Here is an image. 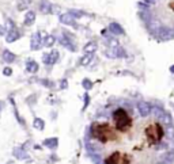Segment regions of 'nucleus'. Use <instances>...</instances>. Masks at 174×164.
I'll return each mask as SVG.
<instances>
[{"label": "nucleus", "mask_w": 174, "mask_h": 164, "mask_svg": "<svg viewBox=\"0 0 174 164\" xmlns=\"http://www.w3.org/2000/svg\"><path fill=\"white\" fill-rule=\"evenodd\" d=\"M26 69H27V72H30V73H35L38 71V64H37L35 61H27Z\"/></svg>", "instance_id": "5"}, {"label": "nucleus", "mask_w": 174, "mask_h": 164, "mask_svg": "<svg viewBox=\"0 0 174 164\" xmlns=\"http://www.w3.org/2000/svg\"><path fill=\"white\" fill-rule=\"evenodd\" d=\"M3 60H4V61H7V63H12V61L15 60V56L12 54L11 52L4 50V52H3Z\"/></svg>", "instance_id": "9"}, {"label": "nucleus", "mask_w": 174, "mask_h": 164, "mask_svg": "<svg viewBox=\"0 0 174 164\" xmlns=\"http://www.w3.org/2000/svg\"><path fill=\"white\" fill-rule=\"evenodd\" d=\"M19 38V33L15 30V28H12V30H10V33H8L7 35V42H12V41L18 39Z\"/></svg>", "instance_id": "6"}, {"label": "nucleus", "mask_w": 174, "mask_h": 164, "mask_svg": "<svg viewBox=\"0 0 174 164\" xmlns=\"http://www.w3.org/2000/svg\"><path fill=\"white\" fill-rule=\"evenodd\" d=\"M55 41L56 39H55V37H53V35H48L46 38L44 39V45H45V46H48V48H51V46H53Z\"/></svg>", "instance_id": "11"}, {"label": "nucleus", "mask_w": 174, "mask_h": 164, "mask_svg": "<svg viewBox=\"0 0 174 164\" xmlns=\"http://www.w3.org/2000/svg\"><path fill=\"white\" fill-rule=\"evenodd\" d=\"M46 146H49V148H56L57 145V138H48V140H45L44 142Z\"/></svg>", "instance_id": "12"}, {"label": "nucleus", "mask_w": 174, "mask_h": 164, "mask_svg": "<svg viewBox=\"0 0 174 164\" xmlns=\"http://www.w3.org/2000/svg\"><path fill=\"white\" fill-rule=\"evenodd\" d=\"M34 19H35V14L33 11H29L27 14H26V18H24V24H31L33 22H34Z\"/></svg>", "instance_id": "7"}, {"label": "nucleus", "mask_w": 174, "mask_h": 164, "mask_svg": "<svg viewBox=\"0 0 174 164\" xmlns=\"http://www.w3.org/2000/svg\"><path fill=\"white\" fill-rule=\"evenodd\" d=\"M33 125H34V128H37V129H40V130H42L44 129V121L42 120H40V118H35L34 120V122H33Z\"/></svg>", "instance_id": "14"}, {"label": "nucleus", "mask_w": 174, "mask_h": 164, "mask_svg": "<svg viewBox=\"0 0 174 164\" xmlns=\"http://www.w3.org/2000/svg\"><path fill=\"white\" fill-rule=\"evenodd\" d=\"M41 48V38H40V34L38 33H35V34H33L31 37V49L33 50H37V49Z\"/></svg>", "instance_id": "3"}, {"label": "nucleus", "mask_w": 174, "mask_h": 164, "mask_svg": "<svg viewBox=\"0 0 174 164\" xmlns=\"http://www.w3.org/2000/svg\"><path fill=\"white\" fill-rule=\"evenodd\" d=\"M91 85H93V83H91L90 80H84L83 81V87L86 88V90H89V88H91Z\"/></svg>", "instance_id": "19"}, {"label": "nucleus", "mask_w": 174, "mask_h": 164, "mask_svg": "<svg viewBox=\"0 0 174 164\" xmlns=\"http://www.w3.org/2000/svg\"><path fill=\"white\" fill-rule=\"evenodd\" d=\"M95 49H97V45H95V42H90V44H87L86 46H84V52L86 53H93Z\"/></svg>", "instance_id": "13"}, {"label": "nucleus", "mask_w": 174, "mask_h": 164, "mask_svg": "<svg viewBox=\"0 0 174 164\" xmlns=\"http://www.w3.org/2000/svg\"><path fill=\"white\" fill-rule=\"evenodd\" d=\"M102 164H173L174 120L160 105L122 100L90 128Z\"/></svg>", "instance_id": "1"}, {"label": "nucleus", "mask_w": 174, "mask_h": 164, "mask_svg": "<svg viewBox=\"0 0 174 164\" xmlns=\"http://www.w3.org/2000/svg\"><path fill=\"white\" fill-rule=\"evenodd\" d=\"M4 75H11V69L10 68H6V69H4Z\"/></svg>", "instance_id": "21"}, {"label": "nucleus", "mask_w": 174, "mask_h": 164, "mask_svg": "<svg viewBox=\"0 0 174 164\" xmlns=\"http://www.w3.org/2000/svg\"><path fill=\"white\" fill-rule=\"evenodd\" d=\"M57 59H59V53H57L56 50L55 52H52L51 54H49V64H55Z\"/></svg>", "instance_id": "15"}, {"label": "nucleus", "mask_w": 174, "mask_h": 164, "mask_svg": "<svg viewBox=\"0 0 174 164\" xmlns=\"http://www.w3.org/2000/svg\"><path fill=\"white\" fill-rule=\"evenodd\" d=\"M69 14H71L72 16H76V18H80V16L83 15V12H82V11H75V10H72V11H69Z\"/></svg>", "instance_id": "18"}, {"label": "nucleus", "mask_w": 174, "mask_h": 164, "mask_svg": "<svg viewBox=\"0 0 174 164\" xmlns=\"http://www.w3.org/2000/svg\"><path fill=\"white\" fill-rule=\"evenodd\" d=\"M40 10L42 11V12H45V14H48V12H51V6H49V3H42L41 4V7H40Z\"/></svg>", "instance_id": "16"}, {"label": "nucleus", "mask_w": 174, "mask_h": 164, "mask_svg": "<svg viewBox=\"0 0 174 164\" xmlns=\"http://www.w3.org/2000/svg\"><path fill=\"white\" fill-rule=\"evenodd\" d=\"M67 87V81H61V88Z\"/></svg>", "instance_id": "22"}, {"label": "nucleus", "mask_w": 174, "mask_h": 164, "mask_svg": "<svg viewBox=\"0 0 174 164\" xmlns=\"http://www.w3.org/2000/svg\"><path fill=\"white\" fill-rule=\"evenodd\" d=\"M0 34H4V28L3 27H0Z\"/></svg>", "instance_id": "23"}, {"label": "nucleus", "mask_w": 174, "mask_h": 164, "mask_svg": "<svg viewBox=\"0 0 174 164\" xmlns=\"http://www.w3.org/2000/svg\"><path fill=\"white\" fill-rule=\"evenodd\" d=\"M151 7L155 11L144 10L140 14L151 35L159 42L174 39V0H154Z\"/></svg>", "instance_id": "2"}, {"label": "nucleus", "mask_w": 174, "mask_h": 164, "mask_svg": "<svg viewBox=\"0 0 174 164\" xmlns=\"http://www.w3.org/2000/svg\"><path fill=\"white\" fill-rule=\"evenodd\" d=\"M91 60H93V53H86V54L82 57L80 64L82 65H89L91 63Z\"/></svg>", "instance_id": "8"}, {"label": "nucleus", "mask_w": 174, "mask_h": 164, "mask_svg": "<svg viewBox=\"0 0 174 164\" xmlns=\"http://www.w3.org/2000/svg\"><path fill=\"white\" fill-rule=\"evenodd\" d=\"M30 3H31V0H20L18 8H19V10H24V8H26Z\"/></svg>", "instance_id": "17"}, {"label": "nucleus", "mask_w": 174, "mask_h": 164, "mask_svg": "<svg viewBox=\"0 0 174 164\" xmlns=\"http://www.w3.org/2000/svg\"><path fill=\"white\" fill-rule=\"evenodd\" d=\"M109 30L111 31V33H114V34H122V28L118 26L117 23H111L110 26H109Z\"/></svg>", "instance_id": "10"}, {"label": "nucleus", "mask_w": 174, "mask_h": 164, "mask_svg": "<svg viewBox=\"0 0 174 164\" xmlns=\"http://www.w3.org/2000/svg\"><path fill=\"white\" fill-rule=\"evenodd\" d=\"M61 23L64 24H69V26H75V20H73V16L71 14H64L60 16Z\"/></svg>", "instance_id": "4"}, {"label": "nucleus", "mask_w": 174, "mask_h": 164, "mask_svg": "<svg viewBox=\"0 0 174 164\" xmlns=\"http://www.w3.org/2000/svg\"><path fill=\"white\" fill-rule=\"evenodd\" d=\"M42 60H44L45 64H49V54H44L42 56Z\"/></svg>", "instance_id": "20"}]
</instances>
